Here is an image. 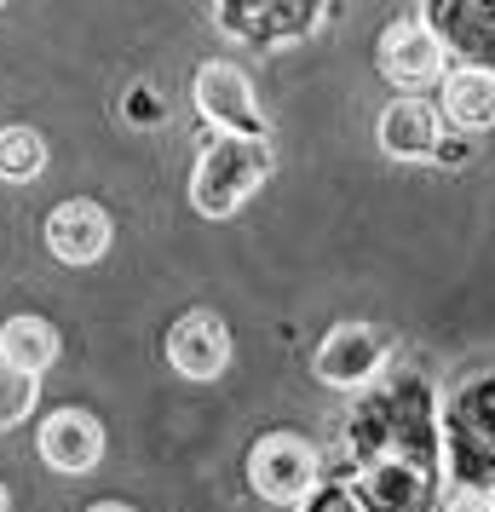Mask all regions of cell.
I'll use <instances>...</instances> for the list:
<instances>
[{
	"instance_id": "cell-1",
	"label": "cell",
	"mask_w": 495,
	"mask_h": 512,
	"mask_svg": "<svg viewBox=\"0 0 495 512\" xmlns=\"http://www.w3.org/2000/svg\"><path fill=\"white\" fill-rule=\"evenodd\" d=\"M265 173H271L265 139L219 133V139L202 150L196 173H190V202H196V213H208V219H225V213H236L254 190H260Z\"/></svg>"
},
{
	"instance_id": "cell-2",
	"label": "cell",
	"mask_w": 495,
	"mask_h": 512,
	"mask_svg": "<svg viewBox=\"0 0 495 512\" xmlns=\"http://www.w3.org/2000/svg\"><path fill=\"white\" fill-rule=\"evenodd\" d=\"M248 478H254V489H260L265 501L294 507V501H306L311 484H317V449L300 443V438H288V432H271V438L254 443Z\"/></svg>"
},
{
	"instance_id": "cell-3",
	"label": "cell",
	"mask_w": 495,
	"mask_h": 512,
	"mask_svg": "<svg viewBox=\"0 0 495 512\" xmlns=\"http://www.w3.org/2000/svg\"><path fill=\"white\" fill-rule=\"evenodd\" d=\"M386 363V340H380L369 323H340L329 328V340L317 346V380L323 386H340V392H357L369 386Z\"/></svg>"
},
{
	"instance_id": "cell-4",
	"label": "cell",
	"mask_w": 495,
	"mask_h": 512,
	"mask_svg": "<svg viewBox=\"0 0 495 512\" xmlns=\"http://www.w3.org/2000/svg\"><path fill=\"white\" fill-rule=\"evenodd\" d=\"M380 70L398 87H426V81L444 75V41L421 18H403V24H392L380 35Z\"/></svg>"
},
{
	"instance_id": "cell-5",
	"label": "cell",
	"mask_w": 495,
	"mask_h": 512,
	"mask_svg": "<svg viewBox=\"0 0 495 512\" xmlns=\"http://www.w3.org/2000/svg\"><path fill=\"white\" fill-rule=\"evenodd\" d=\"M196 110L231 133H248V139H265L260 133V110H254V87L248 75L231 70V64H208L196 70Z\"/></svg>"
},
{
	"instance_id": "cell-6",
	"label": "cell",
	"mask_w": 495,
	"mask_h": 512,
	"mask_svg": "<svg viewBox=\"0 0 495 512\" xmlns=\"http://www.w3.org/2000/svg\"><path fill=\"white\" fill-rule=\"evenodd\" d=\"M231 357V334L213 311H190L179 317V328L167 334V363L185 374V380H213Z\"/></svg>"
},
{
	"instance_id": "cell-7",
	"label": "cell",
	"mask_w": 495,
	"mask_h": 512,
	"mask_svg": "<svg viewBox=\"0 0 495 512\" xmlns=\"http://www.w3.org/2000/svg\"><path fill=\"white\" fill-rule=\"evenodd\" d=\"M98 455H104V426H98L87 409H58V415L41 426V461L52 472H93Z\"/></svg>"
},
{
	"instance_id": "cell-8",
	"label": "cell",
	"mask_w": 495,
	"mask_h": 512,
	"mask_svg": "<svg viewBox=\"0 0 495 512\" xmlns=\"http://www.w3.org/2000/svg\"><path fill=\"white\" fill-rule=\"evenodd\" d=\"M375 133H380V150H386L392 162H426V156H438V110L421 104V98L386 104Z\"/></svg>"
},
{
	"instance_id": "cell-9",
	"label": "cell",
	"mask_w": 495,
	"mask_h": 512,
	"mask_svg": "<svg viewBox=\"0 0 495 512\" xmlns=\"http://www.w3.org/2000/svg\"><path fill=\"white\" fill-rule=\"evenodd\" d=\"M47 248L64 259V265H93V259L110 248V219H104V208H93V202H64V208H52Z\"/></svg>"
},
{
	"instance_id": "cell-10",
	"label": "cell",
	"mask_w": 495,
	"mask_h": 512,
	"mask_svg": "<svg viewBox=\"0 0 495 512\" xmlns=\"http://www.w3.org/2000/svg\"><path fill=\"white\" fill-rule=\"evenodd\" d=\"M444 116L467 133H484L495 127V70L484 64H467V70H449L444 81Z\"/></svg>"
},
{
	"instance_id": "cell-11",
	"label": "cell",
	"mask_w": 495,
	"mask_h": 512,
	"mask_svg": "<svg viewBox=\"0 0 495 512\" xmlns=\"http://www.w3.org/2000/svg\"><path fill=\"white\" fill-rule=\"evenodd\" d=\"M0 357L18 363L24 374H41L58 357V334H52L47 317H12V323L0 328Z\"/></svg>"
},
{
	"instance_id": "cell-12",
	"label": "cell",
	"mask_w": 495,
	"mask_h": 512,
	"mask_svg": "<svg viewBox=\"0 0 495 512\" xmlns=\"http://www.w3.org/2000/svg\"><path fill=\"white\" fill-rule=\"evenodd\" d=\"M41 167H47L41 133H29V127H6V133H0V179H6V185H29Z\"/></svg>"
},
{
	"instance_id": "cell-13",
	"label": "cell",
	"mask_w": 495,
	"mask_h": 512,
	"mask_svg": "<svg viewBox=\"0 0 495 512\" xmlns=\"http://www.w3.org/2000/svg\"><path fill=\"white\" fill-rule=\"evenodd\" d=\"M35 397H41V380L0 357V432H6V426H18V420H29Z\"/></svg>"
},
{
	"instance_id": "cell-14",
	"label": "cell",
	"mask_w": 495,
	"mask_h": 512,
	"mask_svg": "<svg viewBox=\"0 0 495 512\" xmlns=\"http://www.w3.org/2000/svg\"><path fill=\"white\" fill-rule=\"evenodd\" d=\"M444 512H495V507H490V495H472V489H467V495H455Z\"/></svg>"
},
{
	"instance_id": "cell-15",
	"label": "cell",
	"mask_w": 495,
	"mask_h": 512,
	"mask_svg": "<svg viewBox=\"0 0 495 512\" xmlns=\"http://www.w3.org/2000/svg\"><path fill=\"white\" fill-rule=\"evenodd\" d=\"M93 512H133V507H121V501H98Z\"/></svg>"
},
{
	"instance_id": "cell-16",
	"label": "cell",
	"mask_w": 495,
	"mask_h": 512,
	"mask_svg": "<svg viewBox=\"0 0 495 512\" xmlns=\"http://www.w3.org/2000/svg\"><path fill=\"white\" fill-rule=\"evenodd\" d=\"M0 512H6V489H0Z\"/></svg>"
},
{
	"instance_id": "cell-17",
	"label": "cell",
	"mask_w": 495,
	"mask_h": 512,
	"mask_svg": "<svg viewBox=\"0 0 495 512\" xmlns=\"http://www.w3.org/2000/svg\"><path fill=\"white\" fill-rule=\"evenodd\" d=\"M490 507H495V489H490Z\"/></svg>"
}]
</instances>
